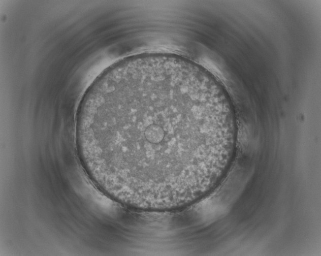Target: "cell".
Segmentation results:
<instances>
[{
    "mask_svg": "<svg viewBox=\"0 0 321 256\" xmlns=\"http://www.w3.org/2000/svg\"><path fill=\"white\" fill-rule=\"evenodd\" d=\"M76 140L93 182L115 201L147 211L195 203L216 182L236 124L201 68L164 55L109 68L79 108Z\"/></svg>",
    "mask_w": 321,
    "mask_h": 256,
    "instance_id": "6da1fadb",
    "label": "cell"
}]
</instances>
